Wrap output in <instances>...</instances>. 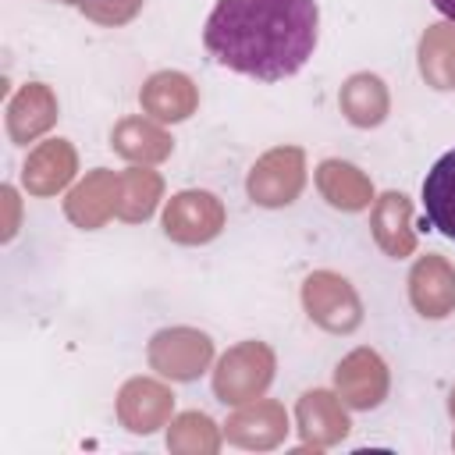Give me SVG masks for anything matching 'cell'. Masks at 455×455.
<instances>
[{
	"label": "cell",
	"instance_id": "1",
	"mask_svg": "<svg viewBox=\"0 0 455 455\" xmlns=\"http://www.w3.org/2000/svg\"><path fill=\"white\" fill-rule=\"evenodd\" d=\"M316 0H217L206 18V53L238 75L281 82L316 50Z\"/></svg>",
	"mask_w": 455,
	"mask_h": 455
},
{
	"label": "cell",
	"instance_id": "2",
	"mask_svg": "<svg viewBox=\"0 0 455 455\" xmlns=\"http://www.w3.org/2000/svg\"><path fill=\"white\" fill-rule=\"evenodd\" d=\"M274 377V355L249 341V345H238L235 352H228L220 359V370L213 377V387H217V398L220 402H249L252 395H259Z\"/></svg>",
	"mask_w": 455,
	"mask_h": 455
},
{
	"label": "cell",
	"instance_id": "3",
	"mask_svg": "<svg viewBox=\"0 0 455 455\" xmlns=\"http://www.w3.org/2000/svg\"><path fill=\"white\" fill-rule=\"evenodd\" d=\"M302 302H306L309 316L327 331H355L363 320V306H359L352 284L327 270H320L306 281Z\"/></svg>",
	"mask_w": 455,
	"mask_h": 455
},
{
	"label": "cell",
	"instance_id": "4",
	"mask_svg": "<svg viewBox=\"0 0 455 455\" xmlns=\"http://www.w3.org/2000/svg\"><path fill=\"white\" fill-rule=\"evenodd\" d=\"M213 345L206 334L199 331H188V327H178V331H160L153 338V348H149V359L160 373L174 377V380H192L203 373L206 359H210Z\"/></svg>",
	"mask_w": 455,
	"mask_h": 455
},
{
	"label": "cell",
	"instance_id": "5",
	"mask_svg": "<svg viewBox=\"0 0 455 455\" xmlns=\"http://www.w3.org/2000/svg\"><path fill=\"white\" fill-rule=\"evenodd\" d=\"M302 188V153L299 149H274L267 153L249 174V196L263 206H284Z\"/></svg>",
	"mask_w": 455,
	"mask_h": 455
},
{
	"label": "cell",
	"instance_id": "6",
	"mask_svg": "<svg viewBox=\"0 0 455 455\" xmlns=\"http://www.w3.org/2000/svg\"><path fill=\"white\" fill-rule=\"evenodd\" d=\"M224 224V213H220V203L210 196V192H181L167 203V213H164V228L174 242H210Z\"/></svg>",
	"mask_w": 455,
	"mask_h": 455
},
{
	"label": "cell",
	"instance_id": "7",
	"mask_svg": "<svg viewBox=\"0 0 455 455\" xmlns=\"http://www.w3.org/2000/svg\"><path fill=\"white\" fill-rule=\"evenodd\" d=\"M338 387L352 409H373L387 391V370H384L380 355L366 352V348L352 352L338 366Z\"/></svg>",
	"mask_w": 455,
	"mask_h": 455
},
{
	"label": "cell",
	"instance_id": "8",
	"mask_svg": "<svg viewBox=\"0 0 455 455\" xmlns=\"http://www.w3.org/2000/svg\"><path fill=\"white\" fill-rule=\"evenodd\" d=\"M423 213L430 228L455 242V149H448L423 178Z\"/></svg>",
	"mask_w": 455,
	"mask_h": 455
},
{
	"label": "cell",
	"instance_id": "9",
	"mask_svg": "<svg viewBox=\"0 0 455 455\" xmlns=\"http://www.w3.org/2000/svg\"><path fill=\"white\" fill-rule=\"evenodd\" d=\"M412 302L423 316H444L455 306V274L441 256H427L412 270Z\"/></svg>",
	"mask_w": 455,
	"mask_h": 455
},
{
	"label": "cell",
	"instance_id": "10",
	"mask_svg": "<svg viewBox=\"0 0 455 455\" xmlns=\"http://www.w3.org/2000/svg\"><path fill=\"white\" fill-rule=\"evenodd\" d=\"M142 107L160 117V121H181L192 114L196 107V92H192V82L185 75H174V71H164V75H153L142 89Z\"/></svg>",
	"mask_w": 455,
	"mask_h": 455
},
{
	"label": "cell",
	"instance_id": "11",
	"mask_svg": "<svg viewBox=\"0 0 455 455\" xmlns=\"http://www.w3.org/2000/svg\"><path fill=\"white\" fill-rule=\"evenodd\" d=\"M117 188H121V178H114L107 171L85 178V185H78L71 192V199H68L71 220H78L82 228H96L117 206Z\"/></svg>",
	"mask_w": 455,
	"mask_h": 455
},
{
	"label": "cell",
	"instance_id": "12",
	"mask_svg": "<svg viewBox=\"0 0 455 455\" xmlns=\"http://www.w3.org/2000/svg\"><path fill=\"white\" fill-rule=\"evenodd\" d=\"M75 171V153L64 139L57 142H46L43 149L32 153V160L25 164V188L46 196V192H57Z\"/></svg>",
	"mask_w": 455,
	"mask_h": 455
},
{
	"label": "cell",
	"instance_id": "13",
	"mask_svg": "<svg viewBox=\"0 0 455 455\" xmlns=\"http://www.w3.org/2000/svg\"><path fill=\"white\" fill-rule=\"evenodd\" d=\"M171 409V398L164 387L149 384V380H132L124 391H121V416L124 423L135 430V434H149L160 427V419L167 416Z\"/></svg>",
	"mask_w": 455,
	"mask_h": 455
},
{
	"label": "cell",
	"instance_id": "14",
	"mask_svg": "<svg viewBox=\"0 0 455 455\" xmlns=\"http://www.w3.org/2000/svg\"><path fill=\"white\" fill-rule=\"evenodd\" d=\"M419 68L437 89H455V25H434L423 36Z\"/></svg>",
	"mask_w": 455,
	"mask_h": 455
},
{
	"label": "cell",
	"instance_id": "15",
	"mask_svg": "<svg viewBox=\"0 0 455 455\" xmlns=\"http://www.w3.org/2000/svg\"><path fill=\"white\" fill-rule=\"evenodd\" d=\"M57 107H53V96L46 85H28L18 92V100L11 103V114H7V124H11V135L18 142H28L36 132H43L50 121H53Z\"/></svg>",
	"mask_w": 455,
	"mask_h": 455
},
{
	"label": "cell",
	"instance_id": "16",
	"mask_svg": "<svg viewBox=\"0 0 455 455\" xmlns=\"http://www.w3.org/2000/svg\"><path fill=\"white\" fill-rule=\"evenodd\" d=\"M341 107H345V114H348L352 124L370 128V124H380V121H384V114H387V92H384L380 78H373V75H355V78L341 89Z\"/></svg>",
	"mask_w": 455,
	"mask_h": 455
},
{
	"label": "cell",
	"instance_id": "17",
	"mask_svg": "<svg viewBox=\"0 0 455 455\" xmlns=\"http://www.w3.org/2000/svg\"><path fill=\"white\" fill-rule=\"evenodd\" d=\"M323 196L341 206V210H363L370 203V181L352 167V164H338V160H327L316 174Z\"/></svg>",
	"mask_w": 455,
	"mask_h": 455
},
{
	"label": "cell",
	"instance_id": "18",
	"mask_svg": "<svg viewBox=\"0 0 455 455\" xmlns=\"http://www.w3.org/2000/svg\"><path fill=\"white\" fill-rule=\"evenodd\" d=\"M405 220H409V203L402 192H387L373 213V231H377V242L391 252V256H405L412 249V235L405 231Z\"/></svg>",
	"mask_w": 455,
	"mask_h": 455
},
{
	"label": "cell",
	"instance_id": "19",
	"mask_svg": "<svg viewBox=\"0 0 455 455\" xmlns=\"http://www.w3.org/2000/svg\"><path fill=\"white\" fill-rule=\"evenodd\" d=\"M114 146H117L124 156H132V160H160V156H167V149H171V142H167L156 128H149V124H142V121H124V124L114 132Z\"/></svg>",
	"mask_w": 455,
	"mask_h": 455
},
{
	"label": "cell",
	"instance_id": "20",
	"mask_svg": "<svg viewBox=\"0 0 455 455\" xmlns=\"http://www.w3.org/2000/svg\"><path fill=\"white\" fill-rule=\"evenodd\" d=\"M156 192H160V178L156 174H149V171H128L124 178H121V213L128 217V220H139V217H146L149 210H153V199H156Z\"/></svg>",
	"mask_w": 455,
	"mask_h": 455
},
{
	"label": "cell",
	"instance_id": "21",
	"mask_svg": "<svg viewBox=\"0 0 455 455\" xmlns=\"http://www.w3.org/2000/svg\"><path fill=\"white\" fill-rule=\"evenodd\" d=\"M299 419H302L306 434H309L313 427H331L334 434H345V430H348L345 412L334 405V398H331L327 391H309V395H302V402H299Z\"/></svg>",
	"mask_w": 455,
	"mask_h": 455
},
{
	"label": "cell",
	"instance_id": "22",
	"mask_svg": "<svg viewBox=\"0 0 455 455\" xmlns=\"http://www.w3.org/2000/svg\"><path fill=\"white\" fill-rule=\"evenodd\" d=\"M78 7L100 25H121L142 7V0H78Z\"/></svg>",
	"mask_w": 455,
	"mask_h": 455
},
{
	"label": "cell",
	"instance_id": "23",
	"mask_svg": "<svg viewBox=\"0 0 455 455\" xmlns=\"http://www.w3.org/2000/svg\"><path fill=\"white\" fill-rule=\"evenodd\" d=\"M430 4H434L444 18H451V21H455V0H430Z\"/></svg>",
	"mask_w": 455,
	"mask_h": 455
}]
</instances>
